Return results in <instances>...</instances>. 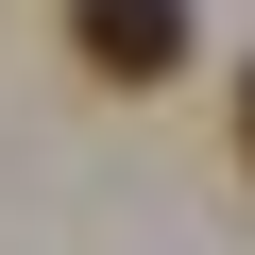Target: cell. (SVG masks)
Masks as SVG:
<instances>
[{
    "label": "cell",
    "mask_w": 255,
    "mask_h": 255,
    "mask_svg": "<svg viewBox=\"0 0 255 255\" xmlns=\"http://www.w3.org/2000/svg\"><path fill=\"white\" fill-rule=\"evenodd\" d=\"M238 170H255V68H238Z\"/></svg>",
    "instance_id": "cell-2"
},
{
    "label": "cell",
    "mask_w": 255,
    "mask_h": 255,
    "mask_svg": "<svg viewBox=\"0 0 255 255\" xmlns=\"http://www.w3.org/2000/svg\"><path fill=\"white\" fill-rule=\"evenodd\" d=\"M68 51L102 85H170L187 68V0H68Z\"/></svg>",
    "instance_id": "cell-1"
}]
</instances>
